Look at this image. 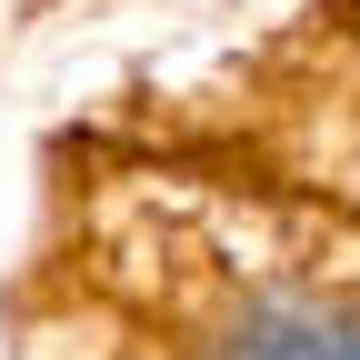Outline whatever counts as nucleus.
<instances>
[{"label":"nucleus","mask_w":360,"mask_h":360,"mask_svg":"<svg viewBox=\"0 0 360 360\" xmlns=\"http://www.w3.org/2000/svg\"><path fill=\"white\" fill-rule=\"evenodd\" d=\"M210 360H360V300H321V290L240 300V321L210 340Z\"/></svg>","instance_id":"obj_1"}]
</instances>
